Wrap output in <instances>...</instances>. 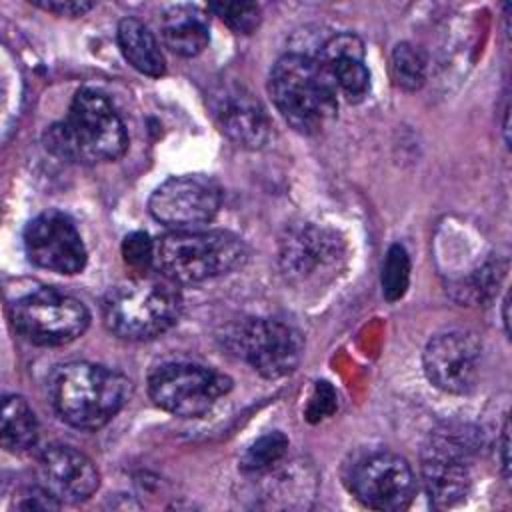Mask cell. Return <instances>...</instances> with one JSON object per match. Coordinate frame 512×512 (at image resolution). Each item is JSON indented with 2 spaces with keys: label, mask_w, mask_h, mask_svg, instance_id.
Segmentation results:
<instances>
[{
  "label": "cell",
  "mask_w": 512,
  "mask_h": 512,
  "mask_svg": "<svg viewBox=\"0 0 512 512\" xmlns=\"http://www.w3.org/2000/svg\"><path fill=\"white\" fill-rule=\"evenodd\" d=\"M46 150L74 164L118 160L128 148V132L112 102L96 88H80L66 116L44 132Z\"/></svg>",
  "instance_id": "1"
},
{
  "label": "cell",
  "mask_w": 512,
  "mask_h": 512,
  "mask_svg": "<svg viewBox=\"0 0 512 512\" xmlns=\"http://www.w3.org/2000/svg\"><path fill=\"white\" fill-rule=\"evenodd\" d=\"M268 92L282 118L302 134L318 132L338 110V86L316 52L298 50L278 58Z\"/></svg>",
  "instance_id": "2"
},
{
  "label": "cell",
  "mask_w": 512,
  "mask_h": 512,
  "mask_svg": "<svg viewBox=\"0 0 512 512\" xmlns=\"http://www.w3.org/2000/svg\"><path fill=\"white\" fill-rule=\"evenodd\" d=\"M48 388L56 414L80 430L108 424L132 394V382L122 372L94 362L58 366Z\"/></svg>",
  "instance_id": "3"
},
{
  "label": "cell",
  "mask_w": 512,
  "mask_h": 512,
  "mask_svg": "<svg viewBox=\"0 0 512 512\" xmlns=\"http://www.w3.org/2000/svg\"><path fill=\"white\" fill-rule=\"evenodd\" d=\"M246 258V244L226 230H174L154 240V264L170 282H204L236 270Z\"/></svg>",
  "instance_id": "4"
},
{
  "label": "cell",
  "mask_w": 512,
  "mask_h": 512,
  "mask_svg": "<svg viewBox=\"0 0 512 512\" xmlns=\"http://www.w3.org/2000/svg\"><path fill=\"white\" fill-rule=\"evenodd\" d=\"M180 312V292L168 278H132L110 288L102 300L106 328L124 340H152L170 330Z\"/></svg>",
  "instance_id": "5"
},
{
  "label": "cell",
  "mask_w": 512,
  "mask_h": 512,
  "mask_svg": "<svg viewBox=\"0 0 512 512\" xmlns=\"http://www.w3.org/2000/svg\"><path fill=\"white\" fill-rule=\"evenodd\" d=\"M478 452V432L468 426L448 424L430 434L422 450V484L436 508L462 502L472 484L470 462Z\"/></svg>",
  "instance_id": "6"
},
{
  "label": "cell",
  "mask_w": 512,
  "mask_h": 512,
  "mask_svg": "<svg viewBox=\"0 0 512 512\" xmlns=\"http://www.w3.org/2000/svg\"><path fill=\"white\" fill-rule=\"evenodd\" d=\"M232 388V380L214 370L192 362H168L156 368L148 378L152 402L182 418H198Z\"/></svg>",
  "instance_id": "7"
},
{
  "label": "cell",
  "mask_w": 512,
  "mask_h": 512,
  "mask_svg": "<svg viewBox=\"0 0 512 512\" xmlns=\"http://www.w3.org/2000/svg\"><path fill=\"white\" fill-rule=\"evenodd\" d=\"M20 336L36 346H64L82 336L90 312L82 300L54 288H42L20 298L12 308Z\"/></svg>",
  "instance_id": "8"
},
{
  "label": "cell",
  "mask_w": 512,
  "mask_h": 512,
  "mask_svg": "<svg viewBox=\"0 0 512 512\" xmlns=\"http://www.w3.org/2000/svg\"><path fill=\"white\" fill-rule=\"evenodd\" d=\"M228 340L230 348L264 378H282L294 372L304 354L302 334L276 318L246 320Z\"/></svg>",
  "instance_id": "9"
},
{
  "label": "cell",
  "mask_w": 512,
  "mask_h": 512,
  "mask_svg": "<svg viewBox=\"0 0 512 512\" xmlns=\"http://www.w3.org/2000/svg\"><path fill=\"white\" fill-rule=\"evenodd\" d=\"M348 486L364 506L384 512L408 508L416 494L410 464L388 450H372L360 456L348 472Z\"/></svg>",
  "instance_id": "10"
},
{
  "label": "cell",
  "mask_w": 512,
  "mask_h": 512,
  "mask_svg": "<svg viewBox=\"0 0 512 512\" xmlns=\"http://www.w3.org/2000/svg\"><path fill=\"white\" fill-rule=\"evenodd\" d=\"M222 206L220 184L202 174H182L164 180L150 196L148 210L154 220L176 230L210 222Z\"/></svg>",
  "instance_id": "11"
},
{
  "label": "cell",
  "mask_w": 512,
  "mask_h": 512,
  "mask_svg": "<svg viewBox=\"0 0 512 512\" xmlns=\"http://www.w3.org/2000/svg\"><path fill=\"white\" fill-rule=\"evenodd\" d=\"M430 384L450 394L470 392L480 376L482 344L474 332L450 328L434 334L422 354Z\"/></svg>",
  "instance_id": "12"
},
{
  "label": "cell",
  "mask_w": 512,
  "mask_h": 512,
  "mask_svg": "<svg viewBox=\"0 0 512 512\" xmlns=\"http://www.w3.org/2000/svg\"><path fill=\"white\" fill-rule=\"evenodd\" d=\"M24 248L36 266L56 274H78L88 260L78 228L58 210H46L28 222Z\"/></svg>",
  "instance_id": "13"
},
{
  "label": "cell",
  "mask_w": 512,
  "mask_h": 512,
  "mask_svg": "<svg viewBox=\"0 0 512 512\" xmlns=\"http://www.w3.org/2000/svg\"><path fill=\"white\" fill-rule=\"evenodd\" d=\"M210 110L220 130L238 146L258 150L272 136L270 118L260 100L238 84H220L210 92Z\"/></svg>",
  "instance_id": "14"
},
{
  "label": "cell",
  "mask_w": 512,
  "mask_h": 512,
  "mask_svg": "<svg viewBox=\"0 0 512 512\" xmlns=\"http://www.w3.org/2000/svg\"><path fill=\"white\" fill-rule=\"evenodd\" d=\"M40 486L58 502L88 500L98 484L100 474L96 464L80 450L68 444H52L38 458Z\"/></svg>",
  "instance_id": "15"
},
{
  "label": "cell",
  "mask_w": 512,
  "mask_h": 512,
  "mask_svg": "<svg viewBox=\"0 0 512 512\" xmlns=\"http://www.w3.org/2000/svg\"><path fill=\"white\" fill-rule=\"evenodd\" d=\"M340 258L336 234L314 224H298L280 242V268L294 284L308 282L320 272L330 270Z\"/></svg>",
  "instance_id": "16"
},
{
  "label": "cell",
  "mask_w": 512,
  "mask_h": 512,
  "mask_svg": "<svg viewBox=\"0 0 512 512\" xmlns=\"http://www.w3.org/2000/svg\"><path fill=\"white\" fill-rule=\"evenodd\" d=\"M162 40L174 54L192 58L198 56L210 40L208 16L192 4H176L164 10L160 18Z\"/></svg>",
  "instance_id": "17"
},
{
  "label": "cell",
  "mask_w": 512,
  "mask_h": 512,
  "mask_svg": "<svg viewBox=\"0 0 512 512\" xmlns=\"http://www.w3.org/2000/svg\"><path fill=\"white\" fill-rule=\"evenodd\" d=\"M118 46L132 68L158 78L166 72V60L156 36L138 18H122L118 24Z\"/></svg>",
  "instance_id": "18"
},
{
  "label": "cell",
  "mask_w": 512,
  "mask_h": 512,
  "mask_svg": "<svg viewBox=\"0 0 512 512\" xmlns=\"http://www.w3.org/2000/svg\"><path fill=\"white\" fill-rule=\"evenodd\" d=\"M38 440V420L30 404L18 396L10 394L2 404V446L8 452H26Z\"/></svg>",
  "instance_id": "19"
},
{
  "label": "cell",
  "mask_w": 512,
  "mask_h": 512,
  "mask_svg": "<svg viewBox=\"0 0 512 512\" xmlns=\"http://www.w3.org/2000/svg\"><path fill=\"white\" fill-rule=\"evenodd\" d=\"M288 452V438L274 430L260 436L250 448L244 452L240 460V468L246 474H266L276 468Z\"/></svg>",
  "instance_id": "20"
},
{
  "label": "cell",
  "mask_w": 512,
  "mask_h": 512,
  "mask_svg": "<svg viewBox=\"0 0 512 512\" xmlns=\"http://www.w3.org/2000/svg\"><path fill=\"white\" fill-rule=\"evenodd\" d=\"M390 72L396 86L414 92L426 80V56L424 52L408 42H400L392 50Z\"/></svg>",
  "instance_id": "21"
},
{
  "label": "cell",
  "mask_w": 512,
  "mask_h": 512,
  "mask_svg": "<svg viewBox=\"0 0 512 512\" xmlns=\"http://www.w3.org/2000/svg\"><path fill=\"white\" fill-rule=\"evenodd\" d=\"M324 62L334 76L338 92H342L350 102H358L368 94L370 74L360 56H336Z\"/></svg>",
  "instance_id": "22"
},
{
  "label": "cell",
  "mask_w": 512,
  "mask_h": 512,
  "mask_svg": "<svg viewBox=\"0 0 512 512\" xmlns=\"http://www.w3.org/2000/svg\"><path fill=\"white\" fill-rule=\"evenodd\" d=\"M410 282V258L402 244H392L382 266V292L388 302L400 300Z\"/></svg>",
  "instance_id": "23"
},
{
  "label": "cell",
  "mask_w": 512,
  "mask_h": 512,
  "mask_svg": "<svg viewBox=\"0 0 512 512\" xmlns=\"http://www.w3.org/2000/svg\"><path fill=\"white\" fill-rule=\"evenodd\" d=\"M208 10L240 34H252L262 18L260 6L254 2H212Z\"/></svg>",
  "instance_id": "24"
},
{
  "label": "cell",
  "mask_w": 512,
  "mask_h": 512,
  "mask_svg": "<svg viewBox=\"0 0 512 512\" xmlns=\"http://www.w3.org/2000/svg\"><path fill=\"white\" fill-rule=\"evenodd\" d=\"M124 262L136 272H144L154 264V240L146 232H132L122 242Z\"/></svg>",
  "instance_id": "25"
},
{
  "label": "cell",
  "mask_w": 512,
  "mask_h": 512,
  "mask_svg": "<svg viewBox=\"0 0 512 512\" xmlns=\"http://www.w3.org/2000/svg\"><path fill=\"white\" fill-rule=\"evenodd\" d=\"M334 408H336V392H334V388L328 382H316V388H314V394L310 398L306 416L312 422H316V420H322V418L330 416L334 412Z\"/></svg>",
  "instance_id": "26"
},
{
  "label": "cell",
  "mask_w": 512,
  "mask_h": 512,
  "mask_svg": "<svg viewBox=\"0 0 512 512\" xmlns=\"http://www.w3.org/2000/svg\"><path fill=\"white\" fill-rule=\"evenodd\" d=\"M34 4L46 12L58 14V16H82L88 10L94 8L92 2H84V0H34Z\"/></svg>",
  "instance_id": "27"
},
{
  "label": "cell",
  "mask_w": 512,
  "mask_h": 512,
  "mask_svg": "<svg viewBox=\"0 0 512 512\" xmlns=\"http://www.w3.org/2000/svg\"><path fill=\"white\" fill-rule=\"evenodd\" d=\"M508 452H510V422L508 418L504 420V428H502V436H500V454H502V470H504V476L508 478V470H510V458H508Z\"/></svg>",
  "instance_id": "28"
}]
</instances>
